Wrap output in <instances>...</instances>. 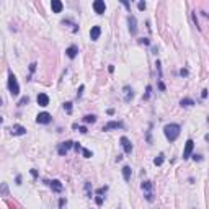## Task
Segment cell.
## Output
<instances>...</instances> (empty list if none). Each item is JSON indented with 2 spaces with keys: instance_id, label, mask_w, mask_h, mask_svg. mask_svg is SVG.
<instances>
[{
  "instance_id": "1",
  "label": "cell",
  "mask_w": 209,
  "mask_h": 209,
  "mask_svg": "<svg viewBox=\"0 0 209 209\" xmlns=\"http://www.w3.org/2000/svg\"><path fill=\"white\" fill-rule=\"evenodd\" d=\"M180 131H181V127H180V124H175V123H170V124H167L164 127V134L170 142L177 141L178 136H180Z\"/></svg>"
},
{
  "instance_id": "2",
  "label": "cell",
  "mask_w": 209,
  "mask_h": 209,
  "mask_svg": "<svg viewBox=\"0 0 209 209\" xmlns=\"http://www.w3.org/2000/svg\"><path fill=\"white\" fill-rule=\"evenodd\" d=\"M8 90H10L11 96L20 95V85H18V80H16V77L13 75V72H8Z\"/></svg>"
},
{
  "instance_id": "3",
  "label": "cell",
  "mask_w": 209,
  "mask_h": 209,
  "mask_svg": "<svg viewBox=\"0 0 209 209\" xmlns=\"http://www.w3.org/2000/svg\"><path fill=\"white\" fill-rule=\"evenodd\" d=\"M48 186L54 191V193H62V190H64V186H62V183L59 181V180H46L44 181Z\"/></svg>"
},
{
  "instance_id": "4",
  "label": "cell",
  "mask_w": 209,
  "mask_h": 209,
  "mask_svg": "<svg viewBox=\"0 0 209 209\" xmlns=\"http://www.w3.org/2000/svg\"><path fill=\"white\" fill-rule=\"evenodd\" d=\"M194 149V142L191 141V139H188L186 144H185V150H183V160H188L191 157V152H193Z\"/></svg>"
},
{
  "instance_id": "5",
  "label": "cell",
  "mask_w": 209,
  "mask_h": 209,
  "mask_svg": "<svg viewBox=\"0 0 209 209\" xmlns=\"http://www.w3.org/2000/svg\"><path fill=\"white\" fill-rule=\"evenodd\" d=\"M51 119H52L51 114L46 113V111H44V113H39V114L36 116V123H38V124H49Z\"/></svg>"
},
{
  "instance_id": "6",
  "label": "cell",
  "mask_w": 209,
  "mask_h": 209,
  "mask_svg": "<svg viewBox=\"0 0 209 209\" xmlns=\"http://www.w3.org/2000/svg\"><path fill=\"white\" fill-rule=\"evenodd\" d=\"M10 134H11V136H25V134H26V127H23V126H20V124H15V126H11Z\"/></svg>"
},
{
  "instance_id": "7",
  "label": "cell",
  "mask_w": 209,
  "mask_h": 209,
  "mask_svg": "<svg viewBox=\"0 0 209 209\" xmlns=\"http://www.w3.org/2000/svg\"><path fill=\"white\" fill-rule=\"evenodd\" d=\"M127 25H129V33L131 34L137 33V20H136V16H132V15L127 16Z\"/></svg>"
},
{
  "instance_id": "8",
  "label": "cell",
  "mask_w": 209,
  "mask_h": 209,
  "mask_svg": "<svg viewBox=\"0 0 209 209\" xmlns=\"http://www.w3.org/2000/svg\"><path fill=\"white\" fill-rule=\"evenodd\" d=\"M93 10H95V13L103 15L105 10H106V5H105L103 0H95V2H93Z\"/></svg>"
},
{
  "instance_id": "9",
  "label": "cell",
  "mask_w": 209,
  "mask_h": 209,
  "mask_svg": "<svg viewBox=\"0 0 209 209\" xmlns=\"http://www.w3.org/2000/svg\"><path fill=\"white\" fill-rule=\"evenodd\" d=\"M74 147V142L72 141H66V142H62L59 147H57V152H59V155H66L67 154V150Z\"/></svg>"
},
{
  "instance_id": "10",
  "label": "cell",
  "mask_w": 209,
  "mask_h": 209,
  "mask_svg": "<svg viewBox=\"0 0 209 209\" xmlns=\"http://www.w3.org/2000/svg\"><path fill=\"white\" fill-rule=\"evenodd\" d=\"M119 142H121V146H123V149H124L126 154H131V152H132V144H131V141H129V139H127L126 136L121 137Z\"/></svg>"
},
{
  "instance_id": "11",
  "label": "cell",
  "mask_w": 209,
  "mask_h": 209,
  "mask_svg": "<svg viewBox=\"0 0 209 209\" xmlns=\"http://www.w3.org/2000/svg\"><path fill=\"white\" fill-rule=\"evenodd\" d=\"M123 127V123L121 121H109L103 126V131H111V129H121Z\"/></svg>"
},
{
  "instance_id": "12",
  "label": "cell",
  "mask_w": 209,
  "mask_h": 209,
  "mask_svg": "<svg viewBox=\"0 0 209 209\" xmlns=\"http://www.w3.org/2000/svg\"><path fill=\"white\" fill-rule=\"evenodd\" d=\"M100 34H101V28L100 26H92V30H90V39L92 41H96L98 38H100Z\"/></svg>"
},
{
  "instance_id": "13",
  "label": "cell",
  "mask_w": 209,
  "mask_h": 209,
  "mask_svg": "<svg viewBox=\"0 0 209 209\" xmlns=\"http://www.w3.org/2000/svg\"><path fill=\"white\" fill-rule=\"evenodd\" d=\"M51 8H52L54 13H61L62 8H64V5H62L61 0H52V2H51Z\"/></svg>"
},
{
  "instance_id": "14",
  "label": "cell",
  "mask_w": 209,
  "mask_h": 209,
  "mask_svg": "<svg viewBox=\"0 0 209 209\" xmlns=\"http://www.w3.org/2000/svg\"><path fill=\"white\" fill-rule=\"evenodd\" d=\"M36 100H38L39 106H48V105H49V96L46 95V93H39Z\"/></svg>"
},
{
  "instance_id": "15",
  "label": "cell",
  "mask_w": 209,
  "mask_h": 209,
  "mask_svg": "<svg viewBox=\"0 0 209 209\" xmlns=\"http://www.w3.org/2000/svg\"><path fill=\"white\" fill-rule=\"evenodd\" d=\"M77 52H79V48H77V46H69V48L66 49V54H67L69 59H75Z\"/></svg>"
},
{
  "instance_id": "16",
  "label": "cell",
  "mask_w": 209,
  "mask_h": 209,
  "mask_svg": "<svg viewBox=\"0 0 209 209\" xmlns=\"http://www.w3.org/2000/svg\"><path fill=\"white\" fill-rule=\"evenodd\" d=\"M123 90H124V101H131L132 98H134V92H132V88L126 85Z\"/></svg>"
},
{
  "instance_id": "17",
  "label": "cell",
  "mask_w": 209,
  "mask_h": 209,
  "mask_svg": "<svg viewBox=\"0 0 209 209\" xmlns=\"http://www.w3.org/2000/svg\"><path fill=\"white\" fill-rule=\"evenodd\" d=\"M131 175H132L131 167H123V177H124L126 181H129V180H131Z\"/></svg>"
},
{
  "instance_id": "18",
  "label": "cell",
  "mask_w": 209,
  "mask_h": 209,
  "mask_svg": "<svg viewBox=\"0 0 209 209\" xmlns=\"http://www.w3.org/2000/svg\"><path fill=\"white\" fill-rule=\"evenodd\" d=\"M180 105H181L183 108H190V106H193V105H194V101L191 100V98H183V100L180 101Z\"/></svg>"
},
{
  "instance_id": "19",
  "label": "cell",
  "mask_w": 209,
  "mask_h": 209,
  "mask_svg": "<svg viewBox=\"0 0 209 209\" xmlns=\"http://www.w3.org/2000/svg\"><path fill=\"white\" fill-rule=\"evenodd\" d=\"M152 188H154L152 181H144V183H142V190L146 191V193H150V191H152Z\"/></svg>"
},
{
  "instance_id": "20",
  "label": "cell",
  "mask_w": 209,
  "mask_h": 209,
  "mask_svg": "<svg viewBox=\"0 0 209 209\" xmlns=\"http://www.w3.org/2000/svg\"><path fill=\"white\" fill-rule=\"evenodd\" d=\"M95 121H96V116L95 114H87L85 118H83V123H87V124H90V123L93 124Z\"/></svg>"
},
{
  "instance_id": "21",
  "label": "cell",
  "mask_w": 209,
  "mask_h": 209,
  "mask_svg": "<svg viewBox=\"0 0 209 209\" xmlns=\"http://www.w3.org/2000/svg\"><path fill=\"white\" fill-rule=\"evenodd\" d=\"M164 160H165V155H164V154H160L159 157H155V159H154V165L160 167L162 164H164Z\"/></svg>"
},
{
  "instance_id": "22",
  "label": "cell",
  "mask_w": 209,
  "mask_h": 209,
  "mask_svg": "<svg viewBox=\"0 0 209 209\" xmlns=\"http://www.w3.org/2000/svg\"><path fill=\"white\" fill-rule=\"evenodd\" d=\"M0 194L8 196V185L7 183H0Z\"/></svg>"
},
{
  "instance_id": "23",
  "label": "cell",
  "mask_w": 209,
  "mask_h": 209,
  "mask_svg": "<svg viewBox=\"0 0 209 209\" xmlns=\"http://www.w3.org/2000/svg\"><path fill=\"white\" fill-rule=\"evenodd\" d=\"M28 103H30V98H28V96H23L21 100L18 101V106H25V105H28Z\"/></svg>"
},
{
  "instance_id": "24",
  "label": "cell",
  "mask_w": 209,
  "mask_h": 209,
  "mask_svg": "<svg viewBox=\"0 0 209 209\" xmlns=\"http://www.w3.org/2000/svg\"><path fill=\"white\" fill-rule=\"evenodd\" d=\"M82 154H83L85 159H90V157L93 155V152H92V150H88V149H82Z\"/></svg>"
},
{
  "instance_id": "25",
  "label": "cell",
  "mask_w": 209,
  "mask_h": 209,
  "mask_svg": "<svg viewBox=\"0 0 209 209\" xmlns=\"http://www.w3.org/2000/svg\"><path fill=\"white\" fill-rule=\"evenodd\" d=\"M64 109H66V111L70 114L72 113V103L70 101H67V103H64Z\"/></svg>"
},
{
  "instance_id": "26",
  "label": "cell",
  "mask_w": 209,
  "mask_h": 209,
  "mask_svg": "<svg viewBox=\"0 0 209 209\" xmlns=\"http://www.w3.org/2000/svg\"><path fill=\"white\" fill-rule=\"evenodd\" d=\"M85 191H87V196H88V198H92V186H90L88 181L85 183Z\"/></svg>"
},
{
  "instance_id": "27",
  "label": "cell",
  "mask_w": 209,
  "mask_h": 209,
  "mask_svg": "<svg viewBox=\"0 0 209 209\" xmlns=\"http://www.w3.org/2000/svg\"><path fill=\"white\" fill-rule=\"evenodd\" d=\"M150 93H152V87L147 85V92H146V95H144V100H147V98L150 96Z\"/></svg>"
},
{
  "instance_id": "28",
  "label": "cell",
  "mask_w": 209,
  "mask_h": 209,
  "mask_svg": "<svg viewBox=\"0 0 209 209\" xmlns=\"http://www.w3.org/2000/svg\"><path fill=\"white\" fill-rule=\"evenodd\" d=\"M83 88H85L83 85H80V87H79V92H77V98H80V96H82V93H83Z\"/></svg>"
},
{
  "instance_id": "29",
  "label": "cell",
  "mask_w": 209,
  "mask_h": 209,
  "mask_svg": "<svg viewBox=\"0 0 209 209\" xmlns=\"http://www.w3.org/2000/svg\"><path fill=\"white\" fill-rule=\"evenodd\" d=\"M106 191H108V186H103V188H100L96 191V194H103V193H106Z\"/></svg>"
},
{
  "instance_id": "30",
  "label": "cell",
  "mask_w": 209,
  "mask_h": 209,
  "mask_svg": "<svg viewBox=\"0 0 209 209\" xmlns=\"http://www.w3.org/2000/svg\"><path fill=\"white\" fill-rule=\"evenodd\" d=\"M137 8L139 10H146V2H139L137 3Z\"/></svg>"
},
{
  "instance_id": "31",
  "label": "cell",
  "mask_w": 209,
  "mask_h": 209,
  "mask_svg": "<svg viewBox=\"0 0 209 209\" xmlns=\"http://www.w3.org/2000/svg\"><path fill=\"white\" fill-rule=\"evenodd\" d=\"M95 201H96V204H98V206H101V204H103V198H101V196H96Z\"/></svg>"
},
{
  "instance_id": "32",
  "label": "cell",
  "mask_w": 209,
  "mask_h": 209,
  "mask_svg": "<svg viewBox=\"0 0 209 209\" xmlns=\"http://www.w3.org/2000/svg\"><path fill=\"white\" fill-rule=\"evenodd\" d=\"M139 43H141V44H150V41L147 38H141V39H139Z\"/></svg>"
},
{
  "instance_id": "33",
  "label": "cell",
  "mask_w": 209,
  "mask_h": 209,
  "mask_svg": "<svg viewBox=\"0 0 209 209\" xmlns=\"http://www.w3.org/2000/svg\"><path fill=\"white\" fill-rule=\"evenodd\" d=\"M79 131L82 132V134H87V132H88V129H87L85 126H80V127H79Z\"/></svg>"
},
{
  "instance_id": "34",
  "label": "cell",
  "mask_w": 209,
  "mask_h": 209,
  "mask_svg": "<svg viewBox=\"0 0 209 209\" xmlns=\"http://www.w3.org/2000/svg\"><path fill=\"white\" fill-rule=\"evenodd\" d=\"M146 199H147V201H154V196H152V193H146Z\"/></svg>"
},
{
  "instance_id": "35",
  "label": "cell",
  "mask_w": 209,
  "mask_h": 209,
  "mask_svg": "<svg viewBox=\"0 0 209 209\" xmlns=\"http://www.w3.org/2000/svg\"><path fill=\"white\" fill-rule=\"evenodd\" d=\"M180 75H181V77H186V75H188V70H186V69H181V70H180Z\"/></svg>"
},
{
  "instance_id": "36",
  "label": "cell",
  "mask_w": 209,
  "mask_h": 209,
  "mask_svg": "<svg viewBox=\"0 0 209 209\" xmlns=\"http://www.w3.org/2000/svg\"><path fill=\"white\" fill-rule=\"evenodd\" d=\"M34 70H36V62H33L30 66V72H34Z\"/></svg>"
},
{
  "instance_id": "37",
  "label": "cell",
  "mask_w": 209,
  "mask_h": 209,
  "mask_svg": "<svg viewBox=\"0 0 209 209\" xmlns=\"http://www.w3.org/2000/svg\"><path fill=\"white\" fill-rule=\"evenodd\" d=\"M193 159H194V160H198V162H201V160H203V155H196V154H194V155H193Z\"/></svg>"
},
{
  "instance_id": "38",
  "label": "cell",
  "mask_w": 209,
  "mask_h": 209,
  "mask_svg": "<svg viewBox=\"0 0 209 209\" xmlns=\"http://www.w3.org/2000/svg\"><path fill=\"white\" fill-rule=\"evenodd\" d=\"M74 149L77 150V152H79V150H82V147H80V144H79V142H77V144H74Z\"/></svg>"
},
{
  "instance_id": "39",
  "label": "cell",
  "mask_w": 209,
  "mask_h": 209,
  "mask_svg": "<svg viewBox=\"0 0 209 209\" xmlns=\"http://www.w3.org/2000/svg\"><path fill=\"white\" fill-rule=\"evenodd\" d=\"M206 96H207V90L204 88V90H203V93H201V98H203V100H204Z\"/></svg>"
},
{
  "instance_id": "40",
  "label": "cell",
  "mask_w": 209,
  "mask_h": 209,
  "mask_svg": "<svg viewBox=\"0 0 209 209\" xmlns=\"http://www.w3.org/2000/svg\"><path fill=\"white\" fill-rule=\"evenodd\" d=\"M66 203H67V201H66V199L62 198V199L59 201V207H64V204H66Z\"/></svg>"
},
{
  "instance_id": "41",
  "label": "cell",
  "mask_w": 209,
  "mask_h": 209,
  "mask_svg": "<svg viewBox=\"0 0 209 209\" xmlns=\"http://www.w3.org/2000/svg\"><path fill=\"white\" fill-rule=\"evenodd\" d=\"M31 175H33V178H38V172H36V170H34V168H33V170H31Z\"/></svg>"
},
{
  "instance_id": "42",
  "label": "cell",
  "mask_w": 209,
  "mask_h": 209,
  "mask_svg": "<svg viewBox=\"0 0 209 209\" xmlns=\"http://www.w3.org/2000/svg\"><path fill=\"white\" fill-rule=\"evenodd\" d=\"M16 185H21V175L16 177Z\"/></svg>"
},
{
  "instance_id": "43",
  "label": "cell",
  "mask_w": 209,
  "mask_h": 209,
  "mask_svg": "<svg viewBox=\"0 0 209 209\" xmlns=\"http://www.w3.org/2000/svg\"><path fill=\"white\" fill-rule=\"evenodd\" d=\"M159 88H160V90H165V85L162 83V82H159Z\"/></svg>"
},
{
  "instance_id": "44",
  "label": "cell",
  "mask_w": 209,
  "mask_h": 209,
  "mask_svg": "<svg viewBox=\"0 0 209 209\" xmlns=\"http://www.w3.org/2000/svg\"><path fill=\"white\" fill-rule=\"evenodd\" d=\"M3 123V118H2V116H0V124H2Z\"/></svg>"
},
{
  "instance_id": "45",
  "label": "cell",
  "mask_w": 209,
  "mask_h": 209,
  "mask_svg": "<svg viewBox=\"0 0 209 209\" xmlns=\"http://www.w3.org/2000/svg\"><path fill=\"white\" fill-rule=\"evenodd\" d=\"M2 103H3V101H2V98H0V106H2Z\"/></svg>"
},
{
  "instance_id": "46",
  "label": "cell",
  "mask_w": 209,
  "mask_h": 209,
  "mask_svg": "<svg viewBox=\"0 0 209 209\" xmlns=\"http://www.w3.org/2000/svg\"><path fill=\"white\" fill-rule=\"evenodd\" d=\"M118 209H121V207H118Z\"/></svg>"
}]
</instances>
